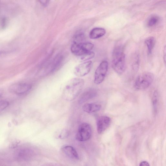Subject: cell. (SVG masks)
Segmentation results:
<instances>
[{
    "instance_id": "52a82bcc",
    "label": "cell",
    "mask_w": 166,
    "mask_h": 166,
    "mask_svg": "<svg viewBox=\"0 0 166 166\" xmlns=\"http://www.w3.org/2000/svg\"><path fill=\"white\" fill-rule=\"evenodd\" d=\"M32 86L26 83H18L12 85L10 87V92L18 95L24 94L29 91L32 88Z\"/></svg>"
},
{
    "instance_id": "5bb4252c",
    "label": "cell",
    "mask_w": 166,
    "mask_h": 166,
    "mask_svg": "<svg viewBox=\"0 0 166 166\" xmlns=\"http://www.w3.org/2000/svg\"><path fill=\"white\" fill-rule=\"evenodd\" d=\"M160 20V18L158 15L153 14L151 15L148 19L147 25L148 27H154L158 23Z\"/></svg>"
},
{
    "instance_id": "30bf717a",
    "label": "cell",
    "mask_w": 166,
    "mask_h": 166,
    "mask_svg": "<svg viewBox=\"0 0 166 166\" xmlns=\"http://www.w3.org/2000/svg\"><path fill=\"white\" fill-rule=\"evenodd\" d=\"M63 152L69 158L78 160L79 159V156L76 151L73 147L70 145L63 146L62 148Z\"/></svg>"
},
{
    "instance_id": "3957f363",
    "label": "cell",
    "mask_w": 166,
    "mask_h": 166,
    "mask_svg": "<svg viewBox=\"0 0 166 166\" xmlns=\"http://www.w3.org/2000/svg\"><path fill=\"white\" fill-rule=\"evenodd\" d=\"M154 79L153 74L150 72L144 73L136 78L134 83V88L137 91L146 89L149 87Z\"/></svg>"
},
{
    "instance_id": "7a4b0ae2",
    "label": "cell",
    "mask_w": 166,
    "mask_h": 166,
    "mask_svg": "<svg viewBox=\"0 0 166 166\" xmlns=\"http://www.w3.org/2000/svg\"><path fill=\"white\" fill-rule=\"evenodd\" d=\"M112 66L115 72L119 74L123 73L126 69V56L122 46L116 47L113 52Z\"/></svg>"
},
{
    "instance_id": "ffe728a7",
    "label": "cell",
    "mask_w": 166,
    "mask_h": 166,
    "mask_svg": "<svg viewBox=\"0 0 166 166\" xmlns=\"http://www.w3.org/2000/svg\"><path fill=\"white\" fill-rule=\"evenodd\" d=\"M9 105V103L5 101H0V113L4 110Z\"/></svg>"
},
{
    "instance_id": "8992f818",
    "label": "cell",
    "mask_w": 166,
    "mask_h": 166,
    "mask_svg": "<svg viewBox=\"0 0 166 166\" xmlns=\"http://www.w3.org/2000/svg\"><path fill=\"white\" fill-rule=\"evenodd\" d=\"M92 62L88 61L77 66L74 68V73L78 77H82L88 74L92 66Z\"/></svg>"
},
{
    "instance_id": "d4e9b609",
    "label": "cell",
    "mask_w": 166,
    "mask_h": 166,
    "mask_svg": "<svg viewBox=\"0 0 166 166\" xmlns=\"http://www.w3.org/2000/svg\"><path fill=\"white\" fill-rule=\"evenodd\" d=\"M1 95H2L1 94H0V98H1Z\"/></svg>"
},
{
    "instance_id": "8fae6325",
    "label": "cell",
    "mask_w": 166,
    "mask_h": 166,
    "mask_svg": "<svg viewBox=\"0 0 166 166\" xmlns=\"http://www.w3.org/2000/svg\"><path fill=\"white\" fill-rule=\"evenodd\" d=\"M100 104L94 103H86L83 107V110L88 113H92L99 111L101 108Z\"/></svg>"
},
{
    "instance_id": "277c9868",
    "label": "cell",
    "mask_w": 166,
    "mask_h": 166,
    "mask_svg": "<svg viewBox=\"0 0 166 166\" xmlns=\"http://www.w3.org/2000/svg\"><path fill=\"white\" fill-rule=\"evenodd\" d=\"M92 134V129L91 126L88 123H83L78 127L76 138L80 142L86 141L91 138Z\"/></svg>"
},
{
    "instance_id": "9a60e30c",
    "label": "cell",
    "mask_w": 166,
    "mask_h": 166,
    "mask_svg": "<svg viewBox=\"0 0 166 166\" xmlns=\"http://www.w3.org/2000/svg\"><path fill=\"white\" fill-rule=\"evenodd\" d=\"M159 100L158 93V91L155 90L153 93L152 98V105L154 112L156 113L158 109Z\"/></svg>"
},
{
    "instance_id": "4fadbf2b",
    "label": "cell",
    "mask_w": 166,
    "mask_h": 166,
    "mask_svg": "<svg viewBox=\"0 0 166 166\" xmlns=\"http://www.w3.org/2000/svg\"><path fill=\"white\" fill-rule=\"evenodd\" d=\"M145 42L147 47L148 54H151L155 44V38L153 37H150L146 39Z\"/></svg>"
},
{
    "instance_id": "7c38bea8",
    "label": "cell",
    "mask_w": 166,
    "mask_h": 166,
    "mask_svg": "<svg viewBox=\"0 0 166 166\" xmlns=\"http://www.w3.org/2000/svg\"><path fill=\"white\" fill-rule=\"evenodd\" d=\"M106 33V31L104 29L95 28H93L90 32L89 37L92 39H97L102 37Z\"/></svg>"
},
{
    "instance_id": "5b68a950",
    "label": "cell",
    "mask_w": 166,
    "mask_h": 166,
    "mask_svg": "<svg viewBox=\"0 0 166 166\" xmlns=\"http://www.w3.org/2000/svg\"><path fill=\"white\" fill-rule=\"evenodd\" d=\"M108 63L107 61H103L95 73L94 82L95 84H99L103 81L108 72Z\"/></svg>"
},
{
    "instance_id": "6da1fadb",
    "label": "cell",
    "mask_w": 166,
    "mask_h": 166,
    "mask_svg": "<svg viewBox=\"0 0 166 166\" xmlns=\"http://www.w3.org/2000/svg\"><path fill=\"white\" fill-rule=\"evenodd\" d=\"M84 83V81L80 78H75L70 80L63 90V98L68 101L74 100L82 92Z\"/></svg>"
},
{
    "instance_id": "e0dca14e",
    "label": "cell",
    "mask_w": 166,
    "mask_h": 166,
    "mask_svg": "<svg viewBox=\"0 0 166 166\" xmlns=\"http://www.w3.org/2000/svg\"><path fill=\"white\" fill-rule=\"evenodd\" d=\"M93 47V43L90 42H84L82 44V49L85 53L91 51Z\"/></svg>"
},
{
    "instance_id": "44dd1931",
    "label": "cell",
    "mask_w": 166,
    "mask_h": 166,
    "mask_svg": "<svg viewBox=\"0 0 166 166\" xmlns=\"http://www.w3.org/2000/svg\"><path fill=\"white\" fill-rule=\"evenodd\" d=\"M68 135L69 133L68 131L66 129H64L61 132L58 137L61 139H64L68 137Z\"/></svg>"
},
{
    "instance_id": "7402d4cb",
    "label": "cell",
    "mask_w": 166,
    "mask_h": 166,
    "mask_svg": "<svg viewBox=\"0 0 166 166\" xmlns=\"http://www.w3.org/2000/svg\"><path fill=\"white\" fill-rule=\"evenodd\" d=\"M42 166H66L65 165L59 164L54 163H48L43 165Z\"/></svg>"
},
{
    "instance_id": "603a6c76",
    "label": "cell",
    "mask_w": 166,
    "mask_h": 166,
    "mask_svg": "<svg viewBox=\"0 0 166 166\" xmlns=\"http://www.w3.org/2000/svg\"><path fill=\"white\" fill-rule=\"evenodd\" d=\"M39 2L43 6L46 7L50 1H40Z\"/></svg>"
},
{
    "instance_id": "d6986e66",
    "label": "cell",
    "mask_w": 166,
    "mask_h": 166,
    "mask_svg": "<svg viewBox=\"0 0 166 166\" xmlns=\"http://www.w3.org/2000/svg\"><path fill=\"white\" fill-rule=\"evenodd\" d=\"M95 56V53L91 51L86 53L81 57V59L82 61H86L93 58Z\"/></svg>"
},
{
    "instance_id": "cb8c5ba5",
    "label": "cell",
    "mask_w": 166,
    "mask_h": 166,
    "mask_svg": "<svg viewBox=\"0 0 166 166\" xmlns=\"http://www.w3.org/2000/svg\"><path fill=\"white\" fill-rule=\"evenodd\" d=\"M139 166H150L149 163L146 161L142 162L140 163Z\"/></svg>"
},
{
    "instance_id": "9c48e42d",
    "label": "cell",
    "mask_w": 166,
    "mask_h": 166,
    "mask_svg": "<svg viewBox=\"0 0 166 166\" xmlns=\"http://www.w3.org/2000/svg\"><path fill=\"white\" fill-rule=\"evenodd\" d=\"M98 92L94 89L87 90L83 92L80 96L78 100L79 104H82L87 101L93 99L98 95Z\"/></svg>"
},
{
    "instance_id": "ac0fdd59",
    "label": "cell",
    "mask_w": 166,
    "mask_h": 166,
    "mask_svg": "<svg viewBox=\"0 0 166 166\" xmlns=\"http://www.w3.org/2000/svg\"><path fill=\"white\" fill-rule=\"evenodd\" d=\"M139 56L138 54L134 55L133 58L132 67L134 70L135 71H137L138 69L139 63Z\"/></svg>"
},
{
    "instance_id": "2e32d148",
    "label": "cell",
    "mask_w": 166,
    "mask_h": 166,
    "mask_svg": "<svg viewBox=\"0 0 166 166\" xmlns=\"http://www.w3.org/2000/svg\"><path fill=\"white\" fill-rule=\"evenodd\" d=\"M84 40V34L82 32H77L74 37L73 43H82Z\"/></svg>"
},
{
    "instance_id": "ba28073f",
    "label": "cell",
    "mask_w": 166,
    "mask_h": 166,
    "mask_svg": "<svg viewBox=\"0 0 166 166\" xmlns=\"http://www.w3.org/2000/svg\"><path fill=\"white\" fill-rule=\"evenodd\" d=\"M111 119L106 116L100 117L97 121V130L98 134H100L105 131L109 126Z\"/></svg>"
}]
</instances>
